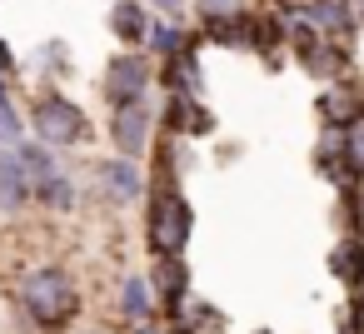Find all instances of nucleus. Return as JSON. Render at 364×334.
I'll return each mask as SVG.
<instances>
[{
    "label": "nucleus",
    "instance_id": "9b49d317",
    "mask_svg": "<svg viewBox=\"0 0 364 334\" xmlns=\"http://www.w3.org/2000/svg\"><path fill=\"white\" fill-rule=\"evenodd\" d=\"M324 115H329L339 130H354V125H359V105L344 100V95H324Z\"/></svg>",
    "mask_w": 364,
    "mask_h": 334
},
{
    "label": "nucleus",
    "instance_id": "423d86ee",
    "mask_svg": "<svg viewBox=\"0 0 364 334\" xmlns=\"http://www.w3.org/2000/svg\"><path fill=\"white\" fill-rule=\"evenodd\" d=\"M31 190H36V185H31L21 155H0V210H21Z\"/></svg>",
    "mask_w": 364,
    "mask_h": 334
},
{
    "label": "nucleus",
    "instance_id": "f8f14e48",
    "mask_svg": "<svg viewBox=\"0 0 364 334\" xmlns=\"http://www.w3.org/2000/svg\"><path fill=\"white\" fill-rule=\"evenodd\" d=\"M41 195H46V200H50L55 210H70V205H75V185H70L65 175H55V180H46V185H41Z\"/></svg>",
    "mask_w": 364,
    "mask_h": 334
},
{
    "label": "nucleus",
    "instance_id": "7ed1b4c3",
    "mask_svg": "<svg viewBox=\"0 0 364 334\" xmlns=\"http://www.w3.org/2000/svg\"><path fill=\"white\" fill-rule=\"evenodd\" d=\"M150 239H155L160 254H175L190 239V205L180 195H160L150 205Z\"/></svg>",
    "mask_w": 364,
    "mask_h": 334
},
{
    "label": "nucleus",
    "instance_id": "f03ea898",
    "mask_svg": "<svg viewBox=\"0 0 364 334\" xmlns=\"http://www.w3.org/2000/svg\"><path fill=\"white\" fill-rule=\"evenodd\" d=\"M31 120H36L41 140H50V145H70V140H85V115H80V110H75L70 100H60V95H46V100H36Z\"/></svg>",
    "mask_w": 364,
    "mask_h": 334
},
{
    "label": "nucleus",
    "instance_id": "9d476101",
    "mask_svg": "<svg viewBox=\"0 0 364 334\" xmlns=\"http://www.w3.org/2000/svg\"><path fill=\"white\" fill-rule=\"evenodd\" d=\"M110 26L125 36V41H140L150 26H145V11L140 6H115V16H110Z\"/></svg>",
    "mask_w": 364,
    "mask_h": 334
},
{
    "label": "nucleus",
    "instance_id": "4468645a",
    "mask_svg": "<svg viewBox=\"0 0 364 334\" xmlns=\"http://www.w3.org/2000/svg\"><path fill=\"white\" fill-rule=\"evenodd\" d=\"M150 41H155V50H165V55H175V50H180V31H170V26L150 31Z\"/></svg>",
    "mask_w": 364,
    "mask_h": 334
},
{
    "label": "nucleus",
    "instance_id": "2eb2a0df",
    "mask_svg": "<svg viewBox=\"0 0 364 334\" xmlns=\"http://www.w3.org/2000/svg\"><path fill=\"white\" fill-rule=\"evenodd\" d=\"M344 165H354V170H364V125H354V135H349V155H344Z\"/></svg>",
    "mask_w": 364,
    "mask_h": 334
},
{
    "label": "nucleus",
    "instance_id": "20e7f679",
    "mask_svg": "<svg viewBox=\"0 0 364 334\" xmlns=\"http://www.w3.org/2000/svg\"><path fill=\"white\" fill-rule=\"evenodd\" d=\"M145 85H150V65H145L140 55H115V60H110V70H105V90H110L120 105H125V100H140Z\"/></svg>",
    "mask_w": 364,
    "mask_h": 334
},
{
    "label": "nucleus",
    "instance_id": "0eeeda50",
    "mask_svg": "<svg viewBox=\"0 0 364 334\" xmlns=\"http://www.w3.org/2000/svg\"><path fill=\"white\" fill-rule=\"evenodd\" d=\"M100 180H105V190H110L115 200H135V195H140V175H135L130 160H110V165H100Z\"/></svg>",
    "mask_w": 364,
    "mask_h": 334
},
{
    "label": "nucleus",
    "instance_id": "f3484780",
    "mask_svg": "<svg viewBox=\"0 0 364 334\" xmlns=\"http://www.w3.org/2000/svg\"><path fill=\"white\" fill-rule=\"evenodd\" d=\"M11 65H16V60H11V50H6V45H0V70H11Z\"/></svg>",
    "mask_w": 364,
    "mask_h": 334
},
{
    "label": "nucleus",
    "instance_id": "a211bd4d",
    "mask_svg": "<svg viewBox=\"0 0 364 334\" xmlns=\"http://www.w3.org/2000/svg\"><path fill=\"white\" fill-rule=\"evenodd\" d=\"M140 334H160V329H140Z\"/></svg>",
    "mask_w": 364,
    "mask_h": 334
},
{
    "label": "nucleus",
    "instance_id": "6e6552de",
    "mask_svg": "<svg viewBox=\"0 0 364 334\" xmlns=\"http://www.w3.org/2000/svg\"><path fill=\"white\" fill-rule=\"evenodd\" d=\"M299 16L314 21V26H324V31H349V11L339 6V0H309Z\"/></svg>",
    "mask_w": 364,
    "mask_h": 334
},
{
    "label": "nucleus",
    "instance_id": "39448f33",
    "mask_svg": "<svg viewBox=\"0 0 364 334\" xmlns=\"http://www.w3.org/2000/svg\"><path fill=\"white\" fill-rule=\"evenodd\" d=\"M150 110H145V100H125L120 110H115V125H110V135H115V145L125 150V155H140L145 145H150Z\"/></svg>",
    "mask_w": 364,
    "mask_h": 334
},
{
    "label": "nucleus",
    "instance_id": "dca6fc26",
    "mask_svg": "<svg viewBox=\"0 0 364 334\" xmlns=\"http://www.w3.org/2000/svg\"><path fill=\"white\" fill-rule=\"evenodd\" d=\"M125 309H130V314H140V309H145V284H140V279H130V284H125Z\"/></svg>",
    "mask_w": 364,
    "mask_h": 334
},
{
    "label": "nucleus",
    "instance_id": "f257e3e1",
    "mask_svg": "<svg viewBox=\"0 0 364 334\" xmlns=\"http://www.w3.org/2000/svg\"><path fill=\"white\" fill-rule=\"evenodd\" d=\"M21 299H26V309H31L41 324H60V319H70V309H75V284H70L65 269H36V274L21 284Z\"/></svg>",
    "mask_w": 364,
    "mask_h": 334
},
{
    "label": "nucleus",
    "instance_id": "1a4fd4ad",
    "mask_svg": "<svg viewBox=\"0 0 364 334\" xmlns=\"http://www.w3.org/2000/svg\"><path fill=\"white\" fill-rule=\"evenodd\" d=\"M16 155H21V165H26V175H31V185H36V190H41L46 180H55V175H60V170H55V160H50L41 145H21Z\"/></svg>",
    "mask_w": 364,
    "mask_h": 334
},
{
    "label": "nucleus",
    "instance_id": "ddd939ff",
    "mask_svg": "<svg viewBox=\"0 0 364 334\" xmlns=\"http://www.w3.org/2000/svg\"><path fill=\"white\" fill-rule=\"evenodd\" d=\"M0 140H6V145L21 140V120H16V110L6 105V90H0Z\"/></svg>",
    "mask_w": 364,
    "mask_h": 334
}]
</instances>
